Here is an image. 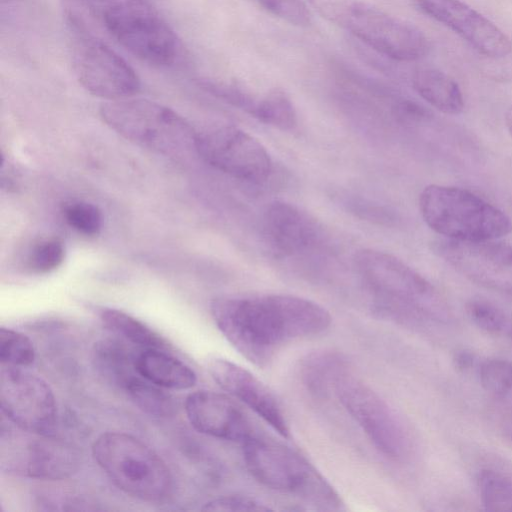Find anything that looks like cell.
<instances>
[{
    "label": "cell",
    "instance_id": "6da1fadb",
    "mask_svg": "<svg viewBox=\"0 0 512 512\" xmlns=\"http://www.w3.org/2000/svg\"><path fill=\"white\" fill-rule=\"evenodd\" d=\"M210 312L226 340L249 362L265 367L287 343L324 332L330 313L289 294L218 297Z\"/></svg>",
    "mask_w": 512,
    "mask_h": 512
},
{
    "label": "cell",
    "instance_id": "7a4b0ae2",
    "mask_svg": "<svg viewBox=\"0 0 512 512\" xmlns=\"http://www.w3.org/2000/svg\"><path fill=\"white\" fill-rule=\"evenodd\" d=\"M364 282L384 298L385 307L412 325H449L451 310L438 291L417 271L396 256L362 249L354 256Z\"/></svg>",
    "mask_w": 512,
    "mask_h": 512
},
{
    "label": "cell",
    "instance_id": "3957f363",
    "mask_svg": "<svg viewBox=\"0 0 512 512\" xmlns=\"http://www.w3.org/2000/svg\"><path fill=\"white\" fill-rule=\"evenodd\" d=\"M419 209L425 223L446 239L495 240L512 231L502 210L459 187L426 186L419 195Z\"/></svg>",
    "mask_w": 512,
    "mask_h": 512
},
{
    "label": "cell",
    "instance_id": "277c9868",
    "mask_svg": "<svg viewBox=\"0 0 512 512\" xmlns=\"http://www.w3.org/2000/svg\"><path fill=\"white\" fill-rule=\"evenodd\" d=\"M95 462L125 494L147 502H161L172 492L166 463L135 436L119 431L102 433L93 443Z\"/></svg>",
    "mask_w": 512,
    "mask_h": 512
},
{
    "label": "cell",
    "instance_id": "5b68a950",
    "mask_svg": "<svg viewBox=\"0 0 512 512\" xmlns=\"http://www.w3.org/2000/svg\"><path fill=\"white\" fill-rule=\"evenodd\" d=\"M319 12L378 54L409 62L429 50L425 34L413 24L356 0H311Z\"/></svg>",
    "mask_w": 512,
    "mask_h": 512
},
{
    "label": "cell",
    "instance_id": "8992f818",
    "mask_svg": "<svg viewBox=\"0 0 512 512\" xmlns=\"http://www.w3.org/2000/svg\"><path fill=\"white\" fill-rule=\"evenodd\" d=\"M103 121L127 140L167 156L195 149L196 133L172 109L147 99L125 98L102 104Z\"/></svg>",
    "mask_w": 512,
    "mask_h": 512
},
{
    "label": "cell",
    "instance_id": "52a82bcc",
    "mask_svg": "<svg viewBox=\"0 0 512 512\" xmlns=\"http://www.w3.org/2000/svg\"><path fill=\"white\" fill-rule=\"evenodd\" d=\"M7 428L1 433V468L9 474L64 480L78 472L81 455L70 443L52 434Z\"/></svg>",
    "mask_w": 512,
    "mask_h": 512
},
{
    "label": "cell",
    "instance_id": "ba28073f",
    "mask_svg": "<svg viewBox=\"0 0 512 512\" xmlns=\"http://www.w3.org/2000/svg\"><path fill=\"white\" fill-rule=\"evenodd\" d=\"M334 389L343 407L382 454L391 459H403L409 454V432L380 395L346 371Z\"/></svg>",
    "mask_w": 512,
    "mask_h": 512
},
{
    "label": "cell",
    "instance_id": "9c48e42d",
    "mask_svg": "<svg viewBox=\"0 0 512 512\" xmlns=\"http://www.w3.org/2000/svg\"><path fill=\"white\" fill-rule=\"evenodd\" d=\"M102 12L105 30L132 55L159 67L175 63L180 41L148 2Z\"/></svg>",
    "mask_w": 512,
    "mask_h": 512
},
{
    "label": "cell",
    "instance_id": "30bf717a",
    "mask_svg": "<svg viewBox=\"0 0 512 512\" xmlns=\"http://www.w3.org/2000/svg\"><path fill=\"white\" fill-rule=\"evenodd\" d=\"M242 445L246 468L262 485L284 492L319 494L326 501H336L333 490L293 449L257 435Z\"/></svg>",
    "mask_w": 512,
    "mask_h": 512
},
{
    "label": "cell",
    "instance_id": "8fae6325",
    "mask_svg": "<svg viewBox=\"0 0 512 512\" xmlns=\"http://www.w3.org/2000/svg\"><path fill=\"white\" fill-rule=\"evenodd\" d=\"M0 407L15 427L52 434L57 419L53 391L46 381L24 367L1 365Z\"/></svg>",
    "mask_w": 512,
    "mask_h": 512
},
{
    "label": "cell",
    "instance_id": "7c38bea8",
    "mask_svg": "<svg viewBox=\"0 0 512 512\" xmlns=\"http://www.w3.org/2000/svg\"><path fill=\"white\" fill-rule=\"evenodd\" d=\"M195 151L211 166L243 181L261 183L272 171V161L265 147L233 126L196 133Z\"/></svg>",
    "mask_w": 512,
    "mask_h": 512
},
{
    "label": "cell",
    "instance_id": "4fadbf2b",
    "mask_svg": "<svg viewBox=\"0 0 512 512\" xmlns=\"http://www.w3.org/2000/svg\"><path fill=\"white\" fill-rule=\"evenodd\" d=\"M72 66L84 89L109 101L132 97L140 89L134 69L97 37L75 36Z\"/></svg>",
    "mask_w": 512,
    "mask_h": 512
},
{
    "label": "cell",
    "instance_id": "5bb4252c",
    "mask_svg": "<svg viewBox=\"0 0 512 512\" xmlns=\"http://www.w3.org/2000/svg\"><path fill=\"white\" fill-rule=\"evenodd\" d=\"M435 253L468 280L487 289L512 295V245L442 239Z\"/></svg>",
    "mask_w": 512,
    "mask_h": 512
},
{
    "label": "cell",
    "instance_id": "9a60e30c",
    "mask_svg": "<svg viewBox=\"0 0 512 512\" xmlns=\"http://www.w3.org/2000/svg\"><path fill=\"white\" fill-rule=\"evenodd\" d=\"M426 15L449 27L474 49L490 58L512 50L510 38L493 22L460 0H412Z\"/></svg>",
    "mask_w": 512,
    "mask_h": 512
},
{
    "label": "cell",
    "instance_id": "2e32d148",
    "mask_svg": "<svg viewBox=\"0 0 512 512\" xmlns=\"http://www.w3.org/2000/svg\"><path fill=\"white\" fill-rule=\"evenodd\" d=\"M185 412L195 430L217 439L244 443L256 435L241 408L217 392L190 393L185 399Z\"/></svg>",
    "mask_w": 512,
    "mask_h": 512
},
{
    "label": "cell",
    "instance_id": "e0dca14e",
    "mask_svg": "<svg viewBox=\"0 0 512 512\" xmlns=\"http://www.w3.org/2000/svg\"><path fill=\"white\" fill-rule=\"evenodd\" d=\"M207 369L224 391L252 409L280 435L289 436L288 422L280 403L260 379L242 366L221 358L210 360Z\"/></svg>",
    "mask_w": 512,
    "mask_h": 512
},
{
    "label": "cell",
    "instance_id": "ac0fdd59",
    "mask_svg": "<svg viewBox=\"0 0 512 512\" xmlns=\"http://www.w3.org/2000/svg\"><path fill=\"white\" fill-rule=\"evenodd\" d=\"M264 229L272 247L283 255L312 248L320 239L317 223L296 206L283 201L271 203L264 214Z\"/></svg>",
    "mask_w": 512,
    "mask_h": 512
},
{
    "label": "cell",
    "instance_id": "d6986e66",
    "mask_svg": "<svg viewBox=\"0 0 512 512\" xmlns=\"http://www.w3.org/2000/svg\"><path fill=\"white\" fill-rule=\"evenodd\" d=\"M134 367L141 377L163 389L186 390L197 382L192 368L167 350L140 349Z\"/></svg>",
    "mask_w": 512,
    "mask_h": 512
},
{
    "label": "cell",
    "instance_id": "ffe728a7",
    "mask_svg": "<svg viewBox=\"0 0 512 512\" xmlns=\"http://www.w3.org/2000/svg\"><path fill=\"white\" fill-rule=\"evenodd\" d=\"M412 85L426 102L443 113L459 114L464 108L459 85L440 70L425 68L415 71Z\"/></svg>",
    "mask_w": 512,
    "mask_h": 512
},
{
    "label": "cell",
    "instance_id": "44dd1931",
    "mask_svg": "<svg viewBox=\"0 0 512 512\" xmlns=\"http://www.w3.org/2000/svg\"><path fill=\"white\" fill-rule=\"evenodd\" d=\"M345 372L342 356L332 351L315 352L302 363L301 375L307 390L316 398H325L335 387L339 376Z\"/></svg>",
    "mask_w": 512,
    "mask_h": 512
},
{
    "label": "cell",
    "instance_id": "7402d4cb",
    "mask_svg": "<svg viewBox=\"0 0 512 512\" xmlns=\"http://www.w3.org/2000/svg\"><path fill=\"white\" fill-rule=\"evenodd\" d=\"M135 354L117 340L103 339L94 345L93 362L108 382L121 389L137 373L134 367Z\"/></svg>",
    "mask_w": 512,
    "mask_h": 512
},
{
    "label": "cell",
    "instance_id": "603a6c76",
    "mask_svg": "<svg viewBox=\"0 0 512 512\" xmlns=\"http://www.w3.org/2000/svg\"><path fill=\"white\" fill-rule=\"evenodd\" d=\"M99 317L108 329L140 349L168 351L170 348L161 335L128 313L113 308H104L100 311Z\"/></svg>",
    "mask_w": 512,
    "mask_h": 512
},
{
    "label": "cell",
    "instance_id": "cb8c5ba5",
    "mask_svg": "<svg viewBox=\"0 0 512 512\" xmlns=\"http://www.w3.org/2000/svg\"><path fill=\"white\" fill-rule=\"evenodd\" d=\"M121 389L139 409L150 416L167 418L175 412L173 398L163 388L147 381L138 373L132 375Z\"/></svg>",
    "mask_w": 512,
    "mask_h": 512
},
{
    "label": "cell",
    "instance_id": "d4e9b609",
    "mask_svg": "<svg viewBox=\"0 0 512 512\" xmlns=\"http://www.w3.org/2000/svg\"><path fill=\"white\" fill-rule=\"evenodd\" d=\"M484 390L505 412L512 413V362L506 359H487L478 368Z\"/></svg>",
    "mask_w": 512,
    "mask_h": 512
},
{
    "label": "cell",
    "instance_id": "484cf974",
    "mask_svg": "<svg viewBox=\"0 0 512 512\" xmlns=\"http://www.w3.org/2000/svg\"><path fill=\"white\" fill-rule=\"evenodd\" d=\"M252 116L283 131L293 130L297 126V113L293 102L281 89H273L261 96Z\"/></svg>",
    "mask_w": 512,
    "mask_h": 512
},
{
    "label": "cell",
    "instance_id": "4316f807",
    "mask_svg": "<svg viewBox=\"0 0 512 512\" xmlns=\"http://www.w3.org/2000/svg\"><path fill=\"white\" fill-rule=\"evenodd\" d=\"M477 484L485 510L512 511V477L494 468H483Z\"/></svg>",
    "mask_w": 512,
    "mask_h": 512
},
{
    "label": "cell",
    "instance_id": "83f0119b",
    "mask_svg": "<svg viewBox=\"0 0 512 512\" xmlns=\"http://www.w3.org/2000/svg\"><path fill=\"white\" fill-rule=\"evenodd\" d=\"M465 310L468 318L481 330L512 340V320L495 304L485 299L474 298L466 303Z\"/></svg>",
    "mask_w": 512,
    "mask_h": 512
},
{
    "label": "cell",
    "instance_id": "f1b7e54d",
    "mask_svg": "<svg viewBox=\"0 0 512 512\" xmlns=\"http://www.w3.org/2000/svg\"><path fill=\"white\" fill-rule=\"evenodd\" d=\"M66 21L74 36L97 37L100 26L105 28L103 12L93 0H59ZM98 38V37H97Z\"/></svg>",
    "mask_w": 512,
    "mask_h": 512
},
{
    "label": "cell",
    "instance_id": "f546056e",
    "mask_svg": "<svg viewBox=\"0 0 512 512\" xmlns=\"http://www.w3.org/2000/svg\"><path fill=\"white\" fill-rule=\"evenodd\" d=\"M35 356L34 345L26 335L10 328L1 327V365L27 367L34 362Z\"/></svg>",
    "mask_w": 512,
    "mask_h": 512
},
{
    "label": "cell",
    "instance_id": "4dcf8cb0",
    "mask_svg": "<svg viewBox=\"0 0 512 512\" xmlns=\"http://www.w3.org/2000/svg\"><path fill=\"white\" fill-rule=\"evenodd\" d=\"M65 249L61 241L55 238L36 243L30 250L26 266L36 274L48 273L61 265Z\"/></svg>",
    "mask_w": 512,
    "mask_h": 512
},
{
    "label": "cell",
    "instance_id": "1f68e13d",
    "mask_svg": "<svg viewBox=\"0 0 512 512\" xmlns=\"http://www.w3.org/2000/svg\"><path fill=\"white\" fill-rule=\"evenodd\" d=\"M64 217L70 227L87 235H97L102 228V214L97 206L85 201L66 205Z\"/></svg>",
    "mask_w": 512,
    "mask_h": 512
},
{
    "label": "cell",
    "instance_id": "d6a6232c",
    "mask_svg": "<svg viewBox=\"0 0 512 512\" xmlns=\"http://www.w3.org/2000/svg\"><path fill=\"white\" fill-rule=\"evenodd\" d=\"M271 15L295 26L311 23V13L304 0H253Z\"/></svg>",
    "mask_w": 512,
    "mask_h": 512
},
{
    "label": "cell",
    "instance_id": "836d02e7",
    "mask_svg": "<svg viewBox=\"0 0 512 512\" xmlns=\"http://www.w3.org/2000/svg\"><path fill=\"white\" fill-rule=\"evenodd\" d=\"M204 511H270L272 508L248 496H222L202 507Z\"/></svg>",
    "mask_w": 512,
    "mask_h": 512
},
{
    "label": "cell",
    "instance_id": "e575fe53",
    "mask_svg": "<svg viewBox=\"0 0 512 512\" xmlns=\"http://www.w3.org/2000/svg\"><path fill=\"white\" fill-rule=\"evenodd\" d=\"M393 112L395 117L404 123L419 122L428 115V112L421 105L405 99L394 105Z\"/></svg>",
    "mask_w": 512,
    "mask_h": 512
},
{
    "label": "cell",
    "instance_id": "d590c367",
    "mask_svg": "<svg viewBox=\"0 0 512 512\" xmlns=\"http://www.w3.org/2000/svg\"><path fill=\"white\" fill-rule=\"evenodd\" d=\"M95 3L101 5L104 10L124 8L137 4L147 2V0H93Z\"/></svg>",
    "mask_w": 512,
    "mask_h": 512
},
{
    "label": "cell",
    "instance_id": "8d00e7d4",
    "mask_svg": "<svg viewBox=\"0 0 512 512\" xmlns=\"http://www.w3.org/2000/svg\"><path fill=\"white\" fill-rule=\"evenodd\" d=\"M455 365L460 370H468L472 367L474 357L470 352L460 351L455 355Z\"/></svg>",
    "mask_w": 512,
    "mask_h": 512
},
{
    "label": "cell",
    "instance_id": "74e56055",
    "mask_svg": "<svg viewBox=\"0 0 512 512\" xmlns=\"http://www.w3.org/2000/svg\"><path fill=\"white\" fill-rule=\"evenodd\" d=\"M507 129L512 137V105L508 108L505 115Z\"/></svg>",
    "mask_w": 512,
    "mask_h": 512
},
{
    "label": "cell",
    "instance_id": "f35d334b",
    "mask_svg": "<svg viewBox=\"0 0 512 512\" xmlns=\"http://www.w3.org/2000/svg\"><path fill=\"white\" fill-rule=\"evenodd\" d=\"M1 1H2L3 3H4V2L8 3V2L15 1V0H1Z\"/></svg>",
    "mask_w": 512,
    "mask_h": 512
}]
</instances>
